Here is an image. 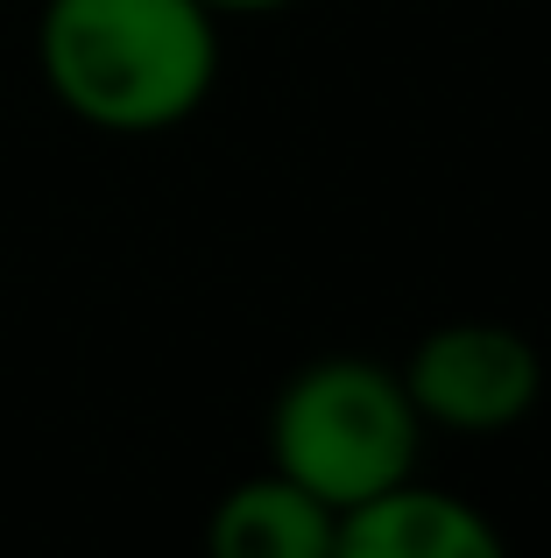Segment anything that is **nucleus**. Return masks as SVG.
Returning a JSON list of instances; mask_svg holds the SVG:
<instances>
[{"instance_id": "nucleus-1", "label": "nucleus", "mask_w": 551, "mask_h": 558, "mask_svg": "<svg viewBox=\"0 0 551 558\" xmlns=\"http://www.w3.org/2000/svg\"><path fill=\"white\" fill-rule=\"evenodd\" d=\"M36 71L71 121L163 135L220 85V14L198 0H42Z\"/></svg>"}, {"instance_id": "nucleus-2", "label": "nucleus", "mask_w": 551, "mask_h": 558, "mask_svg": "<svg viewBox=\"0 0 551 558\" xmlns=\"http://www.w3.org/2000/svg\"><path fill=\"white\" fill-rule=\"evenodd\" d=\"M417 460H425V417L389 361L326 354L276 389L269 466L340 517L417 481Z\"/></svg>"}, {"instance_id": "nucleus-3", "label": "nucleus", "mask_w": 551, "mask_h": 558, "mask_svg": "<svg viewBox=\"0 0 551 558\" xmlns=\"http://www.w3.org/2000/svg\"><path fill=\"white\" fill-rule=\"evenodd\" d=\"M396 375L411 389L425 432H453V438L516 432L544 396L538 340L502 326V318H445L411 347V361Z\"/></svg>"}, {"instance_id": "nucleus-4", "label": "nucleus", "mask_w": 551, "mask_h": 558, "mask_svg": "<svg viewBox=\"0 0 551 558\" xmlns=\"http://www.w3.org/2000/svg\"><path fill=\"white\" fill-rule=\"evenodd\" d=\"M332 558H510V545L467 495L403 481V488L346 509L332 531Z\"/></svg>"}, {"instance_id": "nucleus-5", "label": "nucleus", "mask_w": 551, "mask_h": 558, "mask_svg": "<svg viewBox=\"0 0 551 558\" xmlns=\"http://www.w3.org/2000/svg\"><path fill=\"white\" fill-rule=\"evenodd\" d=\"M332 531H340V509H326L290 474L262 466L212 502L206 558H332Z\"/></svg>"}, {"instance_id": "nucleus-6", "label": "nucleus", "mask_w": 551, "mask_h": 558, "mask_svg": "<svg viewBox=\"0 0 551 558\" xmlns=\"http://www.w3.org/2000/svg\"><path fill=\"white\" fill-rule=\"evenodd\" d=\"M198 8H212L226 22V14H283V8H297V0H198Z\"/></svg>"}]
</instances>
